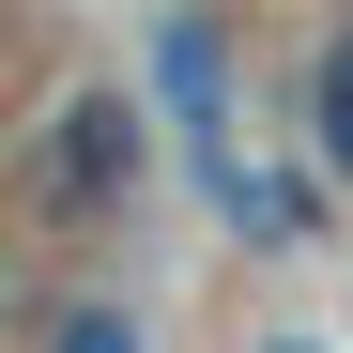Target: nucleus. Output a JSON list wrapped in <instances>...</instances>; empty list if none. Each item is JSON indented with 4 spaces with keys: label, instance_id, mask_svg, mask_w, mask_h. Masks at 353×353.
<instances>
[{
    "label": "nucleus",
    "instance_id": "obj_1",
    "mask_svg": "<svg viewBox=\"0 0 353 353\" xmlns=\"http://www.w3.org/2000/svg\"><path fill=\"white\" fill-rule=\"evenodd\" d=\"M139 169H154L139 92H123V77H77V92L31 123V154H16V200H31L46 230H108V215L139 200Z\"/></svg>",
    "mask_w": 353,
    "mask_h": 353
},
{
    "label": "nucleus",
    "instance_id": "obj_2",
    "mask_svg": "<svg viewBox=\"0 0 353 353\" xmlns=\"http://www.w3.org/2000/svg\"><path fill=\"white\" fill-rule=\"evenodd\" d=\"M31 353H154V323L108 292H62V307H31Z\"/></svg>",
    "mask_w": 353,
    "mask_h": 353
},
{
    "label": "nucleus",
    "instance_id": "obj_3",
    "mask_svg": "<svg viewBox=\"0 0 353 353\" xmlns=\"http://www.w3.org/2000/svg\"><path fill=\"white\" fill-rule=\"evenodd\" d=\"M276 353H307V338H276Z\"/></svg>",
    "mask_w": 353,
    "mask_h": 353
}]
</instances>
